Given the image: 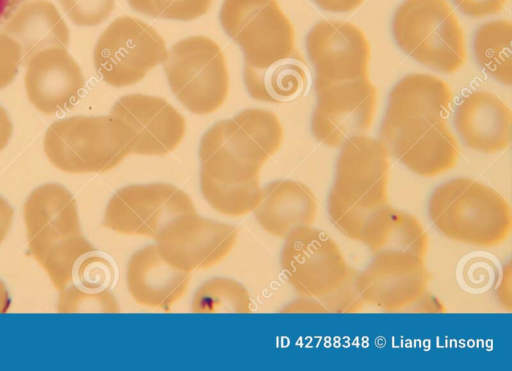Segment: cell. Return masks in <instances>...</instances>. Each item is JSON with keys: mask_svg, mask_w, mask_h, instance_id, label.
<instances>
[{"mask_svg": "<svg viewBox=\"0 0 512 371\" xmlns=\"http://www.w3.org/2000/svg\"><path fill=\"white\" fill-rule=\"evenodd\" d=\"M237 238L235 226L202 217L195 211L173 219L154 240L168 263L191 273L223 261L233 250Z\"/></svg>", "mask_w": 512, "mask_h": 371, "instance_id": "4fadbf2b", "label": "cell"}, {"mask_svg": "<svg viewBox=\"0 0 512 371\" xmlns=\"http://www.w3.org/2000/svg\"><path fill=\"white\" fill-rule=\"evenodd\" d=\"M243 79L253 99L281 103L302 93L307 83V74L302 59L295 54L265 69H243Z\"/></svg>", "mask_w": 512, "mask_h": 371, "instance_id": "d4e9b609", "label": "cell"}, {"mask_svg": "<svg viewBox=\"0 0 512 371\" xmlns=\"http://www.w3.org/2000/svg\"><path fill=\"white\" fill-rule=\"evenodd\" d=\"M466 16L481 18L501 12L509 0H452Z\"/></svg>", "mask_w": 512, "mask_h": 371, "instance_id": "836d02e7", "label": "cell"}, {"mask_svg": "<svg viewBox=\"0 0 512 371\" xmlns=\"http://www.w3.org/2000/svg\"><path fill=\"white\" fill-rule=\"evenodd\" d=\"M428 214L443 236L479 248L501 245L512 230L509 202L494 188L468 177L437 186L429 199Z\"/></svg>", "mask_w": 512, "mask_h": 371, "instance_id": "277c9868", "label": "cell"}, {"mask_svg": "<svg viewBox=\"0 0 512 371\" xmlns=\"http://www.w3.org/2000/svg\"><path fill=\"white\" fill-rule=\"evenodd\" d=\"M191 273L168 263L155 244L137 250L126 268L131 298L140 306L169 311L186 293Z\"/></svg>", "mask_w": 512, "mask_h": 371, "instance_id": "ffe728a7", "label": "cell"}, {"mask_svg": "<svg viewBox=\"0 0 512 371\" xmlns=\"http://www.w3.org/2000/svg\"><path fill=\"white\" fill-rule=\"evenodd\" d=\"M10 308V296L6 285L0 279V313H6Z\"/></svg>", "mask_w": 512, "mask_h": 371, "instance_id": "ab89813d", "label": "cell"}, {"mask_svg": "<svg viewBox=\"0 0 512 371\" xmlns=\"http://www.w3.org/2000/svg\"><path fill=\"white\" fill-rule=\"evenodd\" d=\"M25 1L27 0H0V29Z\"/></svg>", "mask_w": 512, "mask_h": 371, "instance_id": "f35d334b", "label": "cell"}, {"mask_svg": "<svg viewBox=\"0 0 512 371\" xmlns=\"http://www.w3.org/2000/svg\"><path fill=\"white\" fill-rule=\"evenodd\" d=\"M278 117L252 108L210 127L199 146L200 182L224 186L259 185L264 163L280 148Z\"/></svg>", "mask_w": 512, "mask_h": 371, "instance_id": "6da1fadb", "label": "cell"}, {"mask_svg": "<svg viewBox=\"0 0 512 371\" xmlns=\"http://www.w3.org/2000/svg\"><path fill=\"white\" fill-rule=\"evenodd\" d=\"M365 0H313L322 10L331 13H348L360 7Z\"/></svg>", "mask_w": 512, "mask_h": 371, "instance_id": "e575fe53", "label": "cell"}, {"mask_svg": "<svg viewBox=\"0 0 512 371\" xmlns=\"http://www.w3.org/2000/svg\"><path fill=\"white\" fill-rule=\"evenodd\" d=\"M219 19L242 49L244 69H265L296 54L293 25L276 0H224Z\"/></svg>", "mask_w": 512, "mask_h": 371, "instance_id": "52a82bcc", "label": "cell"}, {"mask_svg": "<svg viewBox=\"0 0 512 371\" xmlns=\"http://www.w3.org/2000/svg\"><path fill=\"white\" fill-rule=\"evenodd\" d=\"M453 93L444 80L423 73L403 77L391 90L379 137L384 143L407 119L421 114L447 118Z\"/></svg>", "mask_w": 512, "mask_h": 371, "instance_id": "7402d4cb", "label": "cell"}, {"mask_svg": "<svg viewBox=\"0 0 512 371\" xmlns=\"http://www.w3.org/2000/svg\"><path fill=\"white\" fill-rule=\"evenodd\" d=\"M453 122L463 143L471 150L493 154L511 144V110L491 92L478 90L464 96L455 109Z\"/></svg>", "mask_w": 512, "mask_h": 371, "instance_id": "d6986e66", "label": "cell"}, {"mask_svg": "<svg viewBox=\"0 0 512 371\" xmlns=\"http://www.w3.org/2000/svg\"><path fill=\"white\" fill-rule=\"evenodd\" d=\"M110 114L128 127L131 154L167 155L185 135L184 118L161 97L140 93L125 95L113 105Z\"/></svg>", "mask_w": 512, "mask_h": 371, "instance_id": "e0dca14e", "label": "cell"}, {"mask_svg": "<svg viewBox=\"0 0 512 371\" xmlns=\"http://www.w3.org/2000/svg\"><path fill=\"white\" fill-rule=\"evenodd\" d=\"M512 24L509 20H492L474 33L473 53L477 64L494 80L512 84Z\"/></svg>", "mask_w": 512, "mask_h": 371, "instance_id": "484cf974", "label": "cell"}, {"mask_svg": "<svg viewBox=\"0 0 512 371\" xmlns=\"http://www.w3.org/2000/svg\"><path fill=\"white\" fill-rule=\"evenodd\" d=\"M169 86L192 113L216 111L225 101L229 76L220 46L206 36H190L175 43L163 63Z\"/></svg>", "mask_w": 512, "mask_h": 371, "instance_id": "ba28073f", "label": "cell"}, {"mask_svg": "<svg viewBox=\"0 0 512 371\" xmlns=\"http://www.w3.org/2000/svg\"><path fill=\"white\" fill-rule=\"evenodd\" d=\"M315 91L311 131L317 141L338 148L369 131L377 108V90L369 78L330 84Z\"/></svg>", "mask_w": 512, "mask_h": 371, "instance_id": "5bb4252c", "label": "cell"}, {"mask_svg": "<svg viewBox=\"0 0 512 371\" xmlns=\"http://www.w3.org/2000/svg\"><path fill=\"white\" fill-rule=\"evenodd\" d=\"M284 241L280 267L287 282L300 296L323 299L353 284L356 273L325 231L306 227Z\"/></svg>", "mask_w": 512, "mask_h": 371, "instance_id": "9c48e42d", "label": "cell"}, {"mask_svg": "<svg viewBox=\"0 0 512 371\" xmlns=\"http://www.w3.org/2000/svg\"><path fill=\"white\" fill-rule=\"evenodd\" d=\"M43 149L49 162L65 173H105L131 154V136L125 123L111 114L78 115L53 122Z\"/></svg>", "mask_w": 512, "mask_h": 371, "instance_id": "5b68a950", "label": "cell"}, {"mask_svg": "<svg viewBox=\"0 0 512 371\" xmlns=\"http://www.w3.org/2000/svg\"><path fill=\"white\" fill-rule=\"evenodd\" d=\"M425 258L413 253L386 251L374 255L354 278L364 305L386 312H412L428 292L431 276Z\"/></svg>", "mask_w": 512, "mask_h": 371, "instance_id": "7c38bea8", "label": "cell"}, {"mask_svg": "<svg viewBox=\"0 0 512 371\" xmlns=\"http://www.w3.org/2000/svg\"><path fill=\"white\" fill-rule=\"evenodd\" d=\"M252 306L246 287L226 277L208 279L197 288L191 300L193 313H250Z\"/></svg>", "mask_w": 512, "mask_h": 371, "instance_id": "4316f807", "label": "cell"}, {"mask_svg": "<svg viewBox=\"0 0 512 371\" xmlns=\"http://www.w3.org/2000/svg\"><path fill=\"white\" fill-rule=\"evenodd\" d=\"M444 310L442 303L427 292L414 306L412 312H440Z\"/></svg>", "mask_w": 512, "mask_h": 371, "instance_id": "74e56055", "label": "cell"}, {"mask_svg": "<svg viewBox=\"0 0 512 371\" xmlns=\"http://www.w3.org/2000/svg\"><path fill=\"white\" fill-rule=\"evenodd\" d=\"M195 211L190 196L173 184H132L109 199L103 226L119 234L155 239L173 219Z\"/></svg>", "mask_w": 512, "mask_h": 371, "instance_id": "8fae6325", "label": "cell"}, {"mask_svg": "<svg viewBox=\"0 0 512 371\" xmlns=\"http://www.w3.org/2000/svg\"><path fill=\"white\" fill-rule=\"evenodd\" d=\"M115 276L113 262L95 249L80 261L72 284L86 290L103 291L112 286Z\"/></svg>", "mask_w": 512, "mask_h": 371, "instance_id": "4dcf8cb0", "label": "cell"}, {"mask_svg": "<svg viewBox=\"0 0 512 371\" xmlns=\"http://www.w3.org/2000/svg\"><path fill=\"white\" fill-rule=\"evenodd\" d=\"M357 242L376 255L401 251L425 258L429 239L419 219L390 204L374 211L363 222Z\"/></svg>", "mask_w": 512, "mask_h": 371, "instance_id": "cb8c5ba5", "label": "cell"}, {"mask_svg": "<svg viewBox=\"0 0 512 371\" xmlns=\"http://www.w3.org/2000/svg\"><path fill=\"white\" fill-rule=\"evenodd\" d=\"M14 210L6 199L0 196V245L7 237L13 223Z\"/></svg>", "mask_w": 512, "mask_h": 371, "instance_id": "d590c367", "label": "cell"}, {"mask_svg": "<svg viewBox=\"0 0 512 371\" xmlns=\"http://www.w3.org/2000/svg\"><path fill=\"white\" fill-rule=\"evenodd\" d=\"M306 50L315 69V89L368 78L370 43L351 22H317L306 36Z\"/></svg>", "mask_w": 512, "mask_h": 371, "instance_id": "9a60e30c", "label": "cell"}, {"mask_svg": "<svg viewBox=\"0 0 512 371\" xmlns=\"http://www.w3.org/2000/svg\"><path fill=\"white\" fill-rule=\"evenodd\" d=\"M57 311L63 313H118V302L109 290L91 291L71 284L60 291Z\"/></svg>", "mask_w": 512, "mask_h": 371, "instance_id": "f546056e", "label": "cell"}, {"mask_svg": "<svg viewBox=\"0 0 512 371\" xmlns=\"http://www.w3.org/2000/svg\"><path fill=\"white\" fill-rule=\"evenodd\" d=\"M385 144L390 156L413 173L428 178L453 169L460 155L447 118L430 113L407 119Z\"/></svg>", "mask_w": 512, "mask_h": 371, "instance_id": "2e32d148", "label": "cell"}, {"mask_svg": "<svg viewBox=\"0 0 512 371\" xmlns=\"http://www.w3.org/2000/svg\"><path fill=\"white\" fill-rule=\"evenodd\" d=\"M1 32L18 45L23 67L38 52L52 47L68 48L70 42L66 22L56 6L48 0L22 3L3 25Z\"/></svg>", "mask_w": 512, "mask_h": 371, "instance_id": "603a6c76", "label": "cell"}, {"mask_svg": "<svg viewBox=\"0 0 512 371\" xmlns=\"http://www.w3.org/2000/svg\"><path fill=\"white\" fill-rule=\"evenodd\" d=\"M13 125L6 109L0 104V152L8 145Z\"/></svg>", "mask_w": 512, "mask_h": 371, "instance_id": "8d00e7d4", "label": "cell"}, {"mask_svg": "<svg viewBox=\"0 0 512 371\" xmlns=\"http://www.w3.org/2000/svg\"><path fill=\"white\" fill-rule=\"evenodd\" d=\"M167 57L162 36L152 26L131 16L112 21L100 34L93 52L98 75L113 87L136 84Z\"/></svg>", "mask_w": 512, "mask_h": 371, "instance_id": "30bf717a", "label": "cell"}, {"mask_svg": "<svg viewBox=\"0 0 512 371\" xmlns=\"http://www.w3.org/2000/svg\"><path fill=\"white\" fill-rule=\"evenodd\" d=\"M23 220L31 255L58 291L66 289L80 261L95 250L82 233L75 198L60 184H43L27 197Z\"/></svg>", "mask_w": 512, "mask_h": 371, "instance_id": "7a4b0ae2", "label": "cell"}, {"mask_svg": "<svg viewBox=\"0 0 512 371\" xmlns=\"http://www.w3.org/2000/svg\"><path fill=\"white\" fill-rule=\"evenodd\" d=\"M21 66V53L16 42L0 32V90L15 79Z\"/></svg>", "mask_w": 512, "mask_h": 371, "instance_id": "d6a6232c", "label": "cell"}, {"mask_svg": "<svg viewBox=\"0 0 512 371\" xmlns=\"http://www.w3.org/2000/svg\"><path fill=\"white\" fill-rule=\"evenodd\" d=\"M135 11L153 18L191 21L204 15L212 0H127Z\"/></svg>", "mask_w": 512, "mask_h": 371, "instance_id": "f1b7e54d", "label": "cell"}, {"mask_svg": "<svg viewBox=\"0 0 512 371\" xmlns=\"http://www.w3.org/2000/svg\"><path fill=\"white\" fill-rule=\"evenodd\" d=\"M204 199L217 212L229 217H242L254 211L261 197L259 185L224 186L200 182Z\"/></svg>", "mask_w": 512, "mask_h": 371, "instance_id": "83f0119b", "label": "cell"}, {"mask_svg": "<svg viewBox=\"0 0 512 371\" xmlns=\"http://www.w3.org/2000/svg\"><path fill=\"white\" fill-rule=\"evenodd\" d=\"M389 159L386 144L366 135L354 136L341 146L327 211L334 227L350 240L357 241L369 215L390 204Z\"/></svg>", "mask_w": 512, "mask_h": 371, "instance_id": "3957f363", "label": "cell"}, {"mask_svg": "<svg viewBox=\"0 0 512 371\" xmlns=\"http://www.w3.org/2000/svg\"><path fill=\"white\" fill-rule=\"evenodd\" d=\"M24 84L30 103L38 111L53 115L69 110L78 102L85 79L67 48L52 47L30 59Z\"/></svg>", "mask_w": 512, "mask_h": 371, "instance_id": "ac0fdd59", "label": "cell"}, {"mask_svg": "<svg viewBox=\"0 0 512 371\" xmlns=\"http://www.w3.org/2000/svg\"><path fill=\"white\" fill-rule=\"evenodd\" d=\"M318 203L313 191L296 180H276L261 191L253 211L259 226L269 235L285 240L294 232L313 226Z\"/></svg>", "mask_w": 512, "mask_h": 371, "instance_id": "44dd1931", "label": "cell"}, {"mask_svg": "<svg viewBox=\"0 0 512 371\" xmlns=\"http://www.w3.org/2000/svg\"><path fill=\"white\" fill-rule=\"evenodd\" d=\"M75 25L92 27L104 22L112 13L116 0H58Z\"/></svg>", "mask_w": 512, "mask_h": 371, "instance_id": "1f68e13d", "label": "cell"}, {"mask_svg": "<svg viewBox=\"0 0 512 371\" xmlns=\"http://www.w3.org/2000/svg\"><path fill=\"white\" fill-rule=\"evenodd\" d=\"M397 45L417 62L446 74L466 61L465 35L446 0H404L392 19Z\"/></svg>", "mask_w": 512, "mask_h": 371, "instance_id": "8992f818", "label": "cell"}]
</instances>
